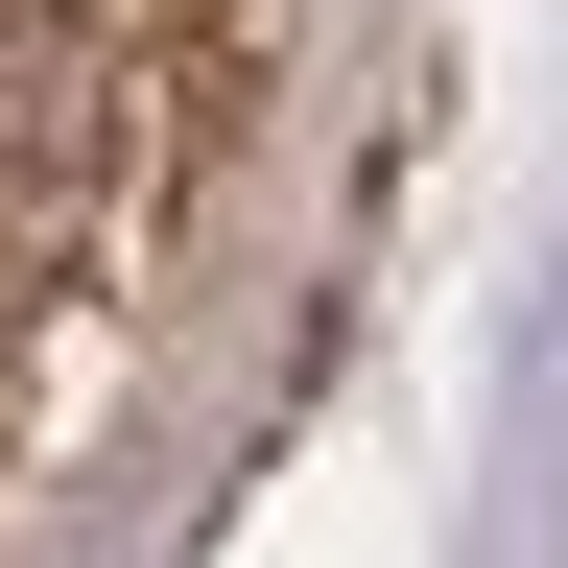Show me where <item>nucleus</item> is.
<instances>
[{"label": "nucleus", "mask_w": 568, "mask_h": 568, "mask_svg": "<svg viewBox=\"0 0 568 568\" xmlns=\"http://www.w3.org/2000/svg\"><path fill=\"white\" fill-rule=\"evenodd\" d=\"M95 166H119V48L95 24H0V261L95 237Z\"/></svg>", "instance_id": "nucleus-1"}, {"label": "nucleus", "mask_w": 568, "mask_h": 568, "mask_svg": "<svg viewBox=\"0 0 568 568\" xmlns=\"http://www.w3.org/2000/svg\"><path fill=\"white\" fill-rule=\"evenodd\" d=\"M0 24H95V48H119V24H142V0H0Z\"/></svg>", "instance_id": "nucleus-2"}]
</instances>
